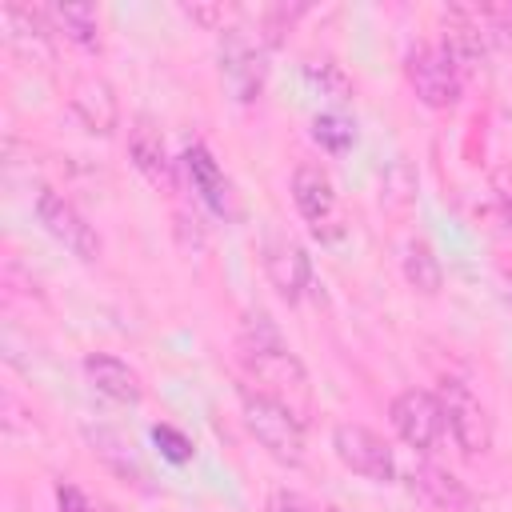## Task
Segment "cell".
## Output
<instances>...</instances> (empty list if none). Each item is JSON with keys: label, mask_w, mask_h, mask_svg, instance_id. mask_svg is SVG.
<instances>
[{"label": "cell", "mask_w": 512, "mask_h": 512, "mask_svg": "<svg viewBox=\"0 0 512 512\" xmlns=\"http://www.w3.org/2000/svg\"><path fill=\"white\" fill-rule=\"evenodd\" d=\"M312 140H316L320 148H328V152H348L352 140H356V128H352V120H344L340 112H320V116L312 120Z\"/></svg>", "instance_id": "44dd1931"}, {"label": "cell", "mask_w": 512, "mask_h": 512, "mask_svg": "<svg viewBox=\"0 0 512 512\" xmlns=\"http://www.w3.org/2000/svg\"><path fill=\"white\" fill-rule=\"evenodd\" d=\"M332 448L340 456L344 468H352L356 476L364 480H376V484H388L396 476V456L392 448L364 424H336L332 428Z\"/></svg>", "instance_id": "ba28073f"}, {"label": "cell", "mask_w": 512, "mask_h": 512, "mask_svg": "<svg viewBox=\"0 0 512 512\" xmlns=\"http://www.w3.org/2000/svg\"><path fill=\"white\" fill-rule=\"evenodd\" d=\"M304 80L312 84V88H320V96H332V100H348L352 96V80L340 72V64H332V60H312L308 68H304Z\"/></svg>", "instance_id": "7402d4cb"}, {"label": "cell", "mask_w": 512, "mask_h": 512, "mask_svg": "<svg viewBox=\"0 0 512 512\" xmlns=\"http://www.w3.org/2000/svg\"><path fill=\"white\" fill-rule=\"evenodd\" d=\"M72 112L96 136H112L120 124V100L104 76H84L72 84Z\"/></svg>", "instance_id": "4fadbf2b"}, {"label": "cell", "mask_w": 512, "mask_h": 512, "mask_svg": "<svg viewBox=\"0 0 512 512\" xmlns=\"http://www.w3.org/2000/svg\"><path fill=\"white\" fill-rule=\"evenodd\" d=\"M184 12H188L196 24L224 32V20H228V8H224V4H184Z\"/></svg>", "instance_id": "d4e9b609"}, {"label": "cell", "mask_w": 512, "mask_h": 512, "mask_svg": "<svg viewBox=\"0 0 512 512\" xmlns=\"http://www.w3.org/2000/svg\"><path fill=\"white\" fill-rule=\"evenodd\" d=\"M292 200L300 216L312 224L316 236H340V208H336V188L320 164H300L292 172Z\"/></svg>", "instance_id": "9c48e42d"}, {"label": "cell", "mask_w": 512, "mask_h": 512, "mask_svg": "<svg viewBox=\"0 0 512 512\" xmlns=\"http://www.w3.org/2000/svg\"><path fill=\"white\" fill-rule=\"evenodd\" d=\"M0 24H4V40L16 56L44 64L52 60V20L44 8H28V4H4L0 8Z\"/></svg>", "instance_id": "8fae6325"}, {"label": "cell", "mask_w": 512, "mask_h": 512, "mask_svg": "<svg viewBox=\"0 0 512 512\" xmlns=\"http://www.w3.org/2000/svg\"><path fill=\"white\" fill-rule=\"evenodd\" d=\"M412 492L432 504L436 512H480L476 508V496L468 492V484L460 476H452L448 468H436V464H420L412 476Z\"/></svg>", "instance_id": "5bb4252c"}, {"label": "cell", "mask_w": 512, "mask_h": 512, "mask_svg": "<svg viewBox=\"0 0 512 512\" xmlns=\"http://www.w3.org/2000/svg\"><path fill=\"white\" fill-rule=\"evenodd\" d=\"M264 512H320V508H312L300 492H288V488H276L272 496H268V504H264Z\"/></svg>", "instance_id": "cb8c5ba5"}, {"label": "cell", "mask_w": 512, "mask_h": 512, "mask_svg": "<svg viewBox=\"0 0 512 512\" xmlns=\"http://www.w3.org/2000/svg\"><path fill=\"white\" fill-rule=\"evenodd\" d=\"M404 280H408L416 292H424V296H436V292H440L444 272H440L436 252H432L424 240H408V248H404Z\"/></svg>", "instance_id": "ffe728a7"}, {"label": "cell", "mask_w": 512, "mask_h": 512, "mask_svg": "<svg viewBox=\"0 0 512 512\" xmlns=\"http://www.w3.org/2000/svg\"><path fill=\"white\" fill-rule=\"evenodd\" d=\"M84 376H88V384H92L100 396H108V400H116V404H140V396H144L140 376H136L120 356L88 352V356H84Z\"/></svg>", "instance_id": "9a60e30c"}, {"label": "cell", "mask_w": 512, "mask_h": 512, "mask_svg": "<svg viewBox=\"0 0 512 512\" xmlns=\"http://www.w3.org/2000/svg\"><path fill=\"white\" fill-rule=\"evenodd\" d=\"M444 48L456 56V64L480 60L492 48V36L484 28L480 8H448V16H444Z\"/></svg>", "instance_id": "e0dca14e"}, {"label": "cell", "mask_w": 512, "mask_h": 512, "mask_svg": "<svg viewBox=\"0 0 512 512\" xmlns=\"http://www.w3.org/2000/svg\"><path fill=\"white\" fill-rule=\"evenodd\" d=\"M440 408H444V428L452 432V440L464 456H484L492 448V416L472 396L468 384L444 380L440 384Z\"/></svg>", "instance_id": "5b68a950"}, {"label": "cell", "mask_w": 512, "mask_h": 512, "mask_svg": "<svg viewBox=\"0 0 512 512\" xmlns=\"http://www.w3.org/2000/svg\"><path fill=\"white\" fill-rule=\"evenodd\" d=\"M320 512H340V508H332V504H328V508H320Z\"/></svg>", "instance_id": "4316f807"}, {"label": "cell", "mask_w": 512, "mask_h": 512, "mask_svg": "<svg viewBox=\"0 0 512 512\" xmlns=\"http://www.w3.org/2000/svg\"><path fill=\"white\" fill-rule=\"evenodd\" d=\"M128 156H132L136 172H140L152 188H160V192H172V188H176V164H172V156H168V144H164L160 128H156L148 116H140V120L132 124V132H128Z\"/></svg>", "instance_id": "7c38bea8"}, {"label": "cell", "mask_w": 512, "mask_h": 512, "mask_svg": "<svg viewBox=\"0 0 512 512\" xmlns=\"http://www.w3.org/2000/svg\"><path fill=\"white\" fill-rule=\"evenodd\" d=\"M184 172H188L192 188L204 196V204H208L212 212H220V216H232V212H236V204H232V184H228L224 168L212 160V152H208L204 144H192V148L184 152Z\"/></svg>", "instance_id": "2e32d148"}, {"label": "cell", "mask_w": 512, "mask_h": 512, "mask_svg": "<svg viewBox=\"0 0 512 512\" xmlns=\"http://www.w3.org/2000/svg\"><path fill=\"white\" fill-rule=\"evenodd\" d=\"M88 444H92V452L124 480V484H136V488H148L144 480H148V472H144V464L136 460V452H132V444L120 436V432H112V428H88Z\"/></svg>", "instance_id": "ac0fdd59"}, {"label": "cell", "mask_w": 512, "mask_h": 512, "mask_svg": "<svg viewBox=\"0 0 512 512\" xmlns=\"http://www.w3.org/2000/svg\"><path fill=\"white\" fill-rule=\"evenodd\" d=\"M56 508H60V512H92L88 496H84L76 484H56Z\"/></svg>", "instance_id": "484cf974"}, {"label": "cell", "mask_w": 512, "mask_h": 512, "mask_svg": "<svg viewBox=\"0 0 512 512\" xmlns=\"http://www.w3.org/2000/svg\"><path fill=\"white\" fill-rule=\"evenodd\" d=\"M404 72L420 104L452 108L460 100V64L444 44H416L404 60Z\"/></svg>", "instance_id": "277c9868"}, {"label": "cell", "mask_w": 512, "mask_h": 512, "mask_svg": "<svg viewBox=\"0 0 512 512\" xmlns=\"http://www.w3.org/2000/svg\"><path fill=\"white\" fill-rule=\"evenodd\" d=\"M240 408H244V424L260 440V448H268L280 464H300L304 460V420L288 404H280L268 392L244 388Z\"/></svg>", "instance_id": "7a4b0ae2"}, {"label": "cell", "mask_w": 512, "mask_h": 512, "mask_svg": "<svg viewBox=\"0 0 512 512\" xmlns=\"http://www.w3.org/2000/svg\"><path fill=\"white\" fill-rule=\"evenodd\" d=\"M36 220L48 228V236H56L72 256H80V260H96L100 256V236H96V228L84 220V212L68 200V196H60L56 188H40L36 192Z\"/></svg>", "instance_id": "8992f818"}, {"label": "cell", "mask_w": 512, "mask_h": 512, "mask_svg": "<svg viewBox=\"0 0 512 512\" xmlns=\"http://www.w3.org/2000/svg\"><path fill=\"white\" fill-rule=\"evenodd\" d=\"M48 20H52V28H60L72 44H80V48H100V16H96V8L92 4H84V0H68V4H52L48 8Z\"/></svg>", "instance_id": "d6986e66"}, {"label": "cell", "mask_w": 512, "mask_h": 512, "mask_svg": "<svg viewBox=\"0 0 512 512\" xmlns=\"http://www.w3.org/2000/svg\"><path fill=\"white\" fill-rule=\"evenodd\" d=\"M220 80L236 104L260 100L264 80H268V64H264V44L252 32H244V28L220 32Z\"/></svg>", "instance_id": "3957f363"}, {"label": "cell", "mask_w": 512, "mask_h": 512, "mask_svg": "<svg viewBox=\"0 0 512 512\" xmlns=\"http://www.w3.org/2000/svg\"><path fill=\"white\" fill-rule=\"evenodd\" d=\"M152 440H156V448H160L164 460H172V464H188V460H192V440H188L180 428L156 424V428H152Z\"/></svg>", "instance_id": "603a6c76"}, {"label": "cell", "mask_w": 512, "mask_h": 512, "mask_svg": "<svg viewBox=\"0 0 512 512\" xmlns=\"http://www.w3.org/2000/svg\"><path fill=\"white\" fill-rule=\"evenodd\" d=\"M240 360L248 364V372L264 384L268 396H276L280 404H288L296 416L308 408V376L304 364L284 348L280 332L268 324L264 312L244 316V332H240Z\"/></svg>", "instance_id": "6da1fadb"}, {"label": "cell", "mask_w": 512, "mask_h": 512, "mask_svg": "<svg viewBox=\"0 0 512 512\" xmlns=\"http://www.w3.org/2000/svg\"><path fill=\"white\" fill-rule=\"evenodd\" d=\"M260 260H264V276H268V284L288 300V304H296L300 296H304V288H308V280H312V264H308V252L292 240V236H284V232H272V236H264V248H260Z\"/></svg>", "instance_id": "30bf717a"}, {"label": "cell", "mask_w": 512, "mask_h": 512, "mask_svg": "<svg viewBox=\"0 0 512 512\" xmlns=\"http://www.w3.org/2000/svg\"><path fill=\"white\" fill-rule=\"evenodd\" d=\"M388 416H392L396 436H400L408 448H416V452H432V448L440 444V436H444V408H440V396H432V392H424V388H404V392L392 400Z\"/></svg>", "instance_id": "52a82bcc"}]
</instances>
